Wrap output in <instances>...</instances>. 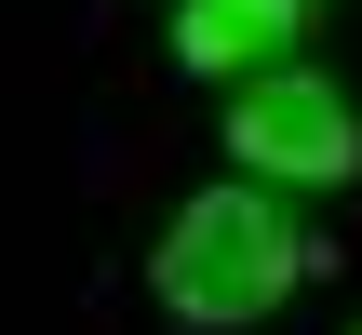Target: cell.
Segmentation results:
<instances>
[{
	"label": "cell",
	"instance_id": "3",
	"mask_svg": "<svg viewBox=\"0 0 362 335\" xmlns=\"http://www.w3.org/2000/svg\"><path fill=\"white\" fill-rule=\"evenodd\" d=\"M296 27H309V13H282V0H175V67H202V81H269V67H296Z\"/></svg>",
	"mask_w": 362,
	"mask_h": 335
},
{
	"label": "cell",
	"instance_id": "4",
	"mask_svg": "<svg viewBox=\"0 0 362 335\" xmlns=\"http://www.w3.org/2000/svg\"><path fill=\"white\" fill-rule=\"evenodd\" d=\"M282 13H309V0H282Z\"/></svg>",
	"mask_w": 362,
	"mask_h": 335
},
{
	"label": "cell",
	"instance_id": "2",
	"mask_svg": "<svg viewBox=\"0 0 362 335\" xmlns=\"http://www.w3.org/2000/svg\"><path fill=\"white\" fill-rule=\"evenodd\" d=\"M228 161H242V188H282V201L362 175V107H349V81H322V67L228 81Z\"/></svg>",
	"mask_w": 362,
	"mask_h": 335
},
{
	"label": "cell",
	"instance_id": "1",
	"mask_svg": "<svg viewBox=\"0 0 362 335\" xmlns=\"http://www.w3.org/2000/svg\"><path fill=\"white\" fill-rule=\"evenodd\" d=\"M322 269V242H309V215L282 201V188H202V201H175L161 215V242H148V295L175 309V322H202V335H242V322H269L296 282Z\"/></svg>",
	"mask_w": 362,
	"mask_h": 335
},
{
	"label": "cell",
	"instance_id": "5",
	"mask_svg": "<svg viewBox=\"0 0 362 335\" xmlns=\"http://www.w3.org/2000/svg\"><path fill=\"white\" fill-rule=\"evenodd\" d=\"M349 335H362V322H349Z\"/></svg>",
	"mask_w": 362,
	"mask_h": 335
}]
</instances>
